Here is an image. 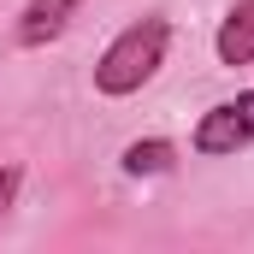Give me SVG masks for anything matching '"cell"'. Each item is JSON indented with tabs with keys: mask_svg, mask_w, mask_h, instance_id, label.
<instances>
[{
	"mask_svg": "<svg viewBox=\"0 0 254 254\" xmlns=\"http://www.w3.org/2000/svg\"><path fill=\"white\" fill-rule=\"evenodd\" d=\"M219 60L225 65H249L254 60V0H237L231 18L219 24Z\"/></svg>",
	"mask_w": 254,
	"mask_h": 254,
	"instance_id": "cell-4",
	"label": "cell"
},
{
	"mask_svg": "<svg viewBox=\"0 0 254 254\" xmlns=\"http://www.w3.org/2000/svg\"><path fill=\"white\" fill-rule=\"evenodd\" d=\"M254 142V95L219 101L201 125H195V154H237Z\"/></svg>",
	"mask_w": 254,
	"mask_h": 254,
	"instance_id": "cell-2",
	"label": "cell"
},
{
	"mask_svg": "<svg viewBox=\"0 0 254 254\" xmlns=\"http://www.w3.org/2000/svg\"><path fill=\"white\" fill-rule=\"evenodd\" d=\"M12 195H18V172H0V213L12 207Z\"/></svg>",
	"mask_w": 254,
	"mask_h": 254,
	"instance_id": "cell-6",
	"label": "cell"
},
{
	"mask_svg": "<svg viewBox=\"0 0 254 254\" xmlns=\"http://www.w3.org/2000/svg\"><path fill=\"white\" fill-rule=\"evenodd\" d=\"M77 6H83V0H30V6H24V24H18V42H24V48L54 42L65 24H71Z\"/></svg>",
	"mask_w": 254,
	"mask_h": 254,
	"instance_id": "cell-3",
	"label": "cell"
},
{
	"mask_svg": "<svg viewBox=\"0 0 254 254\" xmlns=\"http://www.w3.org/2000/svg\"><path fill=\"white\" fill-rule=\"evenodd\" d=\"M172 166V142H130L125 148V172L130 178H154Z\"/></svg>",
	"mask_w": 254,
	"mask_h": 254,
	"instance_id": "cell-5",
	"label": "cell"
},
{
	"mask_svg": "<svg viewBox=\"0 0 254 254\" xmlns=\"http://www.w3.org/2000/svg\"><path fill=\"white\" fill-rule=\"evenodd\" d=\"M166 60V24L160 18H142V24H130L125 36L101 54L95 65V89L101 95H130V89H142L154 71Z\"/></svg>",
	"mask_w": 254,
	"mask_h": 254,
	"instance_id": "cell-1",
	"label": "cell"
}]
</instances>
